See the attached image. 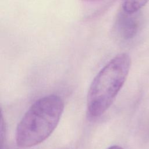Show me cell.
Here are the masks:
<instances>
[{
    "mask_svg": "<svg viewBox=\"0 0 149 149\" xmlns=\"http://www.w3.org/2000/svg\"><path fill=\"white\" fill-rule=\"evenodd\" d=\"M107 149H123V148L121 147L118 146H112L108 147Z\"/></svg>",
    "mask_w": 149,
    "mask_h": 149,
    "instance_id": "obj_5",
    "label": "cell"
},
{
    "mask_svg": "<svg viewBox=\"0 0 149 149\" xmlns=\"http://www.w3.org/2000/svg\"><path fill=\"white\" fill-rule=\"evenodd\" d=\"M137 12L128 13L122 9L118 13L112 27V33L118 40L128 41L136 36L140 25Z\"/></svg>",
    "mask_w": 149,
    "mask_h": 149,
    "instance_id": "obj_3",
    "label": "cell"
},
{
    "mask_svg": "<svg viewBox=\"0 0 149 149\" xmlns=\"http://www.w3.org/2000/svg\"><path fill=\"white\" fill-rule=\"evenodd\" d=\"M64 109L57 95L42 97L34 102L17 125L15 140L18 147L27 148L45 140L56 127Z\"/></svg>",
    "mask_w": 149,
    "mask_h": 149,
    "instance_id": "obj_1",
    "label": "cell"
},
{
    "mask_svg": "<svg viewBox=\"0 0 149 149\" xmlns=\"http://www.w3.org/2000/svg\"><path fill=\"white\" fill-rule=\"evenodd\" d=\"M149 0H123L122 9L128 13L137 12Z\"/></svg>",
    "mask_w": 149,
    "mask_h": 149,
    "instance_id": "obj_4",
    "label": "cell"
},
{
    "mask_svg": "<svg viewBox=\"0 0 149 149\" xmlns=\"http://www.w3.org/2000/svg\"><path fill=\"white\" fill-rule=\"evenodd\" d=\"M130 65L129 55L122 53L110 60L97 73L87 94V109L90 117H100L110 107L126 80Z\"/></svg>",
    "mask_w": 149,
    "mask_h": 149,
    "instance_id": "obj_2",
    "label": "cell"
}]
</instances>
